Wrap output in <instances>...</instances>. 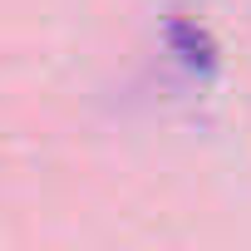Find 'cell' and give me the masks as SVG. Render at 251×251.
Instances as JSON below:
<instances>
[{
  "mask_svg": "<svg viewBox=\"0 0 251 251\" xmlns=\"http://www.w3.org/2000/svg\"><path fill=\"white\" fill-rule=\"evenodd\" d=\"M168 50H173V59L187 69V74H217V40L202 30V25H192V20H173L168 25Z\"/></svg>",
  "mask_w": 251,
  "mask_h": 251,
  "instance_id": "cell-1",
  "label": "cell"
}]
</instances>
